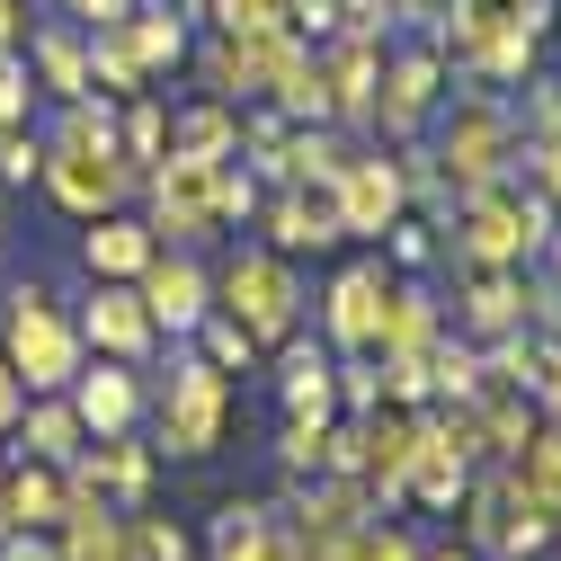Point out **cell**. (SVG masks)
Masks as SVG:
<instances>
[{"label":"cell","instance_id":"6da1fadb","mask_svg":"<svg viewBox=\"0 0 561 561\" xmlns=\"http://www.w3.org/2000/svg\"><path fill=\"white\" fill-rule=\"evenodd\" d=\"M0 357H10V375H19L27 392H72V375L90 366L81 321L54 304V286H45V276L10 286V312H0Z\"/></svg>","mask_w":561,"mask_h":561},{"label":"cell","instance_id":"7a4b0ae2","mask_svg":"<svg viewBox=\"0 0 561 561\" xmlns=\"http://www.w3.org/2000/svg\"><path fill=\"white\" fill-rule=\"evenodd\" d=\"M446 125H437V170H446V196H481V187H500V179H517V116H508V99L500 90H463V99H446L437 107Z\"/></svg>","mask_w":561,"mask_h":561},{"label":"cell","instance_id":"3957f363","mask_svg":"<svg viewBox=\"0 0 561 561\" xmlns=\"http://www.w3.org/2000/svg\"><path fill=\"white\" fill-rule=\"evenodd\" d=\"M215 312H232L259 347H286L304 330V276L286 250H241L224 276H215Z\"/></svg>","mask_w":561,"mask_h":561},{"label":"cell","instance_id":"277c9868","mask_svg":"<svg viewBox=\"0 0 561 561\" xmlns=\"http://www.w3.org/2000/svg\"><path fill=\"white\" fill-rule=\"evenodd\" d=\"M232 375L224 366H205L196 347L170 366V383H161V446L152 455H179V463H196V455H215L224 446V428H232Z\"/></svg>","mask_w":561,"mask_h":561},{"label":"cell","instance_id":"5b68a950","mask_svg":"<svg viewBox=\"0 0 561 561\" xmlns=\"http://www.w3.org/2000/svg\"><path fill=\"white\" fill-rule=\"evenodd\" d=\"M437 107H446V62H437V45H401V54H383L375 116H366V125H383V144H410V134L428 125Z\"/></svg>","mask_w":561,"mask_h":561},{"label":"cell","instance_id":"8992f818","mask_svg":"<svg viewBox=\"0 0 561 561\" xmlns=\"http://www.w3.org/2000/svg\"><path fill=\"white\" fill-rule=\"evenodd\" d=\"M295 54H304V36H286V27H267V36H224V27H215L196 62H205V90L241 107V99H267L276 72H286Z\"/></svg>","mask_w":561,"mask_h":561},{"label":"cell","instance_id":"52a82bcc","mask_svg":"<svg viewBox=\"0 0 561 561\" xmlns=\"http://www.w3.org/2000/svg\"><path fill=\"white\" fill-rule=\"evenodd\" d=\"M45 187H54V205L62 215H116V205H134L144 196V170H134L125 152H45V170H36Z\"/></svg>","mask_w":561,"mask_h":561},{"label":"cell","instance_id":"ba28073f","mask_svg":"<svg viewBox=\"0 0 561 561\" xmlns=\"http://www.w3.org/2000/svg\"><path fill=\"white\" fill-rule=\"evenodd\" d=\"M383 304H392V267L383 259H357V267H339L330 276V295H321V330L339 357H375V339H383Z\"/></svg>","mask_w":561,"mask_h":561},{"label":"cell","instance_id":"9c48e42d","mask_svg":"<svg viewBox=\"0 0 561 561\" xmlns=\"http://www.w3.org/2000/svg\"><path fill=\"white\" fill-rule=\"evenodd\" d=\"M383 54H392V36H357V27H330V36L312 45L321 90H330V125H366V116H375Z\"/></svg>","mask_w":561,"mask_h":561},{"label":"cell","instance_id":"30bf717a","mask_svg":"<svg viewBox=\"0 0 561 561\" xmlns=\"http://www.w3.org/2000/svg\"><path fill=\"white\" fill-rule=\"evenodd\" d=\"M330 205H339V232H357V241H383V232L410 215V196H401V170H392V152H347V170L330 179Z\"/></svg>","mask_w":561,"mask_h":561},{"label":"cell","instance_id":"8fae6325","mask_svg":"<svg viewBox=\"0 0 561 561\" xmlns=\"http://www.w3.org/2000/svg\"><path fill=\"white\" fill-rule=\"evenodd\" d=\"M81 347H90V357H125V366H144L152 347H161V330H152V312H144V295H134V286L99 276L90 304H81Z\"/></svg>","mask_w":561,"mask_h":561},{"label":"cell","instance_id":"7c38bea8","mask_svg":"<svg viewBox=\"0 0 561 561\" xmlns=\"http://www.w3.org/2000/svg\"><path fill=\"white\" fill-rule=\"evenodd\" d=\"M446 330H463L472 347L526 330V267H463V276H455V321H446Z\"/></svg>","mask_w":561,"mask_h":561},{"label":"cell","instance_id":"4fadbf2b","mask_svg":"<svg viewBox=\"0 0 561 561\" xmlns=\"http://www.w3.org/2000/svg\"><path fill=\"white\" fill-rule=\"evenodd\" d=\"M134 295H144L152 330H170V339H196V321L215 312V276H205L187 250H179V259H170V250H152V267L134 276Z\"/></svg>","mask_w":561,"mask_h":561},{"label":"cell","instance_id":"5bb4252c","mask_svg":"<svg viewBox=\"0 0 561 561\" xmlns=\"http://www.w3.org/2000/svg\"><path fill=\"white\" fill-rule=\"evenodd\" d=\"M196 561H295V535L276 517V500H224Z\"/></svg>","mask_w":561,"mask_h":561},{"label":"cell","instance_id":"9a60e30c","mask_svg":"<svg viewBox=\"0 0 561 561\" xmlns=\"http://www.w3.org/2000/svg\"><path fill=\"white\" fill-rule=\"evenodd\" d=\"M81 410V428L90 437H116V428H144V375H134L125 357H90L81 375H72V392H62Z\"/></svg>","mask_w":561,"mask_h":561},{"label":"cell","instance_id":"2e32d148","mask_svg":"<svg viewBox=\"0 0 561 561\" xmlns=\"http://www.w3.org/2000/svg\"><path fill=\"white\" fill-rule=\"evenodd\" d=\"M259 232H267V250H286V259H304V250H339V241H347L330 187H276V196L259 205Z\"/></svg>","mask_w":561,"mask_h":561},{"label":"cell","instance_id":"e0dca14e","mask_svg":"<svg viewBox=\"0 0 561 561\" xmlns=\"http://www.w3.org/2000/svg\"><path fill=\"white\" fill-rule=\"evenodd\" d=\"M99 490H107V500L116 508H152V481H161V455L144 446V437H134V428H116V437H90L81 455H72Z\"/></svg>","mask_w":561,"mask_h":561},{"label":"cell","instance_id":"ac0fdd59","mask_svg":"<svg viewBox=\"0 0 561 561\" xmlns=\"http://www.w3.org/2000/svg\"><path fill=\"white\" fill-rule=\"evenodd\" d=\"M330 375H339V347L295 330V339H286V357H276V410H286V419H339Z\"/></svg>","mask_w":561,"mask_h":561},{"label":"cell","instance_id":"d6986e66","mask_svg":"<svg viewBox=\"0 0 561 561\" xmlns=\"http://www.w3.org/2000/svg\"><path fill=\"white\" fill-rule=\"evenodd\" d=\"M508 490H517V508H535L552 535H561V419H535V437L500 463Z\"/></svg>","mask_w":561,"mask_h":561},{"label":"cell","instance_id":"ffe728a7","mask_svg":"<svg viewBox=\"0 0 561 561\" xmlns=\"http://www.w3.org/2000/svg\"><path fill=\"white\" fill-rule=\"evenodd\" d=\"M446 339V304L419 286V276H392V304H383V339H375V357H419L428 366V347Z\"/></svg>","mask_w":561,"mask_h":561},{"label":"cell","instance_id":"44dd1931","mask_svg":"<svg viewBox=\"0 0 561 561\" xmlns=\"http://www.w3.org/2000/svg\"><path fill=\"white\" fill-rule=\"evenodd\" d=\"M152 224L144 215H125V205H116V215H90V232H81V259H90V276H116V286H134V276H144L152 267Z\"/></svg>","mask_w":561,"mask_h":561},{"label":"cell","instance_id":"7402d4cb","mask_svg":"<svg viewBox=\"0 0 561 561\" xmlns=\"http://www.w3.org/2000/svg\"><path fill=\"white\" fill-rule=\"evenodd\" d=\"M90 446V428H81V410L62 401V392H27V410H19V455H36V463H72Z\"/></svg>","mask_w":561,"mask_h":561},{"label":"cell","instance_id":"603a6c76","mask_svg":"<svg viewBox=\"0 0 561 561\" xmlns=\"http://www.w3.org/2000/svg\"><path fill=\"white\" fill-rule=\"evenodd\" d=\"M0 517L54 535V526H62V472L36 463V455H10V472H0Z\"/></svg>","mask_w":561,"mask_h":561},{"label":"cell","instance_id":"cb8c5ba5","mask_svg":"<svg viewBox=\"0 0 561 561\" xmlns=\"http://www.w3.org/2000/svg\"><path fill=\"white\" fill-rule=\"evenodd\" d=\"M27 45H36V90L90 99V27H27Z\"/></svg>","mask_w":561,"mask_h":561},{"label":"cell","instance_id":"d4e9b609","mask_svg":"<svg viewBox=\"0 0 561 561\" xmlns=\"http://www.w3.org/2000/svg\"><path fill=\"white\" fill-rule=\"evenodd\" d=\"M116 36L134 45L144 72H179V62H187V19L179 10H152V0H134V10L116 19Z\"/></svg>","mask_w":561,"mask_h":561},{"label":"cell","instance_id":"484cf974","mask_svg":"<svg viewBox=\"0 0 561 561\" xmlns=\"http://www.w3.org/2000/svg\"><path fill=\"white\" fill-rule=\"evenodd\" d=\"M232 144H241V107H232V99H196V107H179V116H170V152L232 161Z\"/></svg>","mask_w":561,"mask_h":561},{"label":"cell","instance_id":"4316f807","mask_svg":"<svg viewBox=\"0 0 561 561\" xmlns=\"http://www.w3.org/2000/svg\"><path fill=\"white\" fill-rule=\"evenodd\" d=\"M347 134L339 125H295V144H286V187H330L339 170H347Z\"/></svg>","mask_w":561,"mask_h":561},{"label":"cell","instance_id":"83f0119b","mask_svg":"<svg viewBox=\"0 0 561 561\" xmlns=\"http://www.w3.org/2000/svg\"><path fill=\"white\" fill-rule=\"evenodd\" d=\"M116 152H125L134 170H152V161H170V107H161V90H144V99H125V116H116Z\"/></svg>","mask_w":561,"mask_h":561},{"label":"cell","instance_id":"f1b7e54d","mask_svg":"<svg viewBox=\"0 0 561 561\" xmlns=\"http://www.w3.org/2000/svg\"><path fill=\"white\" fill-rule=\"evenodd\" d=\"M90 90H99V99H144V90H152V72L134 62V45H125L116 27H90Z\"/></svg>","mask_w":561,"mask_h":561},{"label":"cell","instance_id":"f546056e","mask_svg":"<svg viewBox=\"0 0 561 561\" xmlns=\"http://www.w3.org/2000/svg\"><path fill=\"white\" fill-rule=\"evenodd\" d=\"M196 357H205V366H224V375H250V366L267 357V347H259V339H250L232 312H205V321H196Z\"/></svg>","mask_w":561,"mask_h":561},{"label":"cell","instance_id":"4dcf8cb0","mask_svg":"<svg viewBox=\"0 0 561 561\" xmlns=\"http://www.w3.org/2000/svg\"><path fill=\"white\" fill-rule=\"evenodd\" d=\"M472 383H481V347L446 330V339L428 347V401H472Z\"/></svg>","mask_w":561,"mask_h":561},{"label":"cell","instance_id":"1f68e13d","mask_svg":"<svg viewBox=\"0 0 561 561\" xmlns=\"http://www.w3.org/2000/svg\"><path fill=\"white\" fill-rule=\"evenodd\" d=\"M276 472L286 481L330 472V419H286V428H276Z\"/></svg>","mask_w":561,"mask_h":561},{"label":"cell","instance_id":"d6a6232c","mask_svg":"<svg viewBox=\"0 0 561 561\" xmlns=\"http://www.w3.org/2000/svg\"><path fill=\"white\" fill-rule=\"evenodd\" d=\"M330 392H339V410H347V419H366V410H383V357H339Z\"/></svg>","mask_w":561,"mask_h":561},{"label":"cell","instance_id":"836d02e7","mask_svg":"<svg viewBox=\"0 0 561 561\" xmlns=\"http://www.w3.org/2000/svg\"><path fill=\"white\" fill-rule=\"evenodd\" d=\"M232 224H259V179L241 161H215V232H232Z\"/></svg>","mask_w":561,"mask_h":561},{"label":"cell","instance_id":"e575fe53","mask_svg":"<svg viewBox=\"0 0 561 561\" xmlns=\"http://www.w3.org/2000/svg\"><path fill=\"white\" fill-rule=\"evenodd\" d=\"M205 19H215L224 36H267V27H286V0H215ZM286 36H295V27H286Z\"/></svg>","mask_w":561,"mask_h":561},{"label":"cell","instance_id":"d590c367","mask_svg":"<svg viewBox=\"0 0 561 561\" xmlns=\"http://www.w3.org/2000/svg\"><path fill=\"white\" fill-rule=\"evenodd\" d=\"M517 116V144H552L561 134V81H526V107H508Z\"/></svg>","mask_w":561,"mask_h":561},{"label":"cell","instance_id":"8d00e7d4","mask_svg":"<svg viewBox=\"0 0 561 561\" xmlns=\"http://www.w3.org/2000/svg\"><path fill=\"white\" fill-rule=\"evenodd\" d=\"M526 401L543 419H561V339H543V330H535V357H526Z\"/></svg>","mask_w":561,"mask_h":561},{"label":"cell","instance_id":"74e56055","mask_svg":"<svg viewBox=\"0 0 561 561\" xmlns=\"http://www.w3.org/2000/svg\"><path fill=\"white\" fill-rule=\"evenodd\" d=\"M36 170H45V134L10 125V134H0V187H27Z\"/></svg>","mask_w":561,"mask_h":561},{"label":"cell","instance_id":"f35d334b","mask_svg":"<svg viewBox=\"0 0 561 561\" xmlns=\"http://www.w3.org/2000/svg\"><path fill=\"white\" fill-rule=\"evenodd\" d=\"M419 552H428V543H419L410 526H392V517H375V526L357 535V561H419Z\"/></svg>","mask_w":561,"mask_h":561},{"label":"cell","instance_id":"ab89813d","mask_svg":"<svg viewBox=\"0 0 561 561\" xmlns=\"http://www.w3.org/2000/svg\"><path fill=\"white\" fill-rule=\"evenodd\" d=\"M383 250H392V267H428V259H437V241H428V224H419V215H401V224L383 232Z\"/></svg>","mask_w":561,"mask_h":561},{"label":"cell","instance_id":"60d3db41","mask_svg":"<svg viewBox=\"0 0 561 561\" xmlns=\"http://www.w3.org/2000/svg\"><path fill=\"white\" fill-rule=\"evenodd\" d=\"M286 27H295L304 45H321V36L339 27V0H286Z\"/></svg>","mask_w":561,"mask_h":561},{"label":"cell","instance_id":"b9f144b4","mask_svg":"<svg viewBox=\"0 0 561 561\" xmlns=\"http://www.w3.org/2000/svg\"><path fill=\"white\" fill-rule=\"evenodd\" d=\"M0 561H62V543L36 535V526H10V535H0Z\"/></svg>","mask_w":561,"mask_h":561},{"label":"cell","instance_id":"7bdbcfd3","mask_svg":"<svg viewBox=\"0 0 561 561\" xmlns=\"http://www.w3.org/2000/svg\"><path fill=\"white\" fill-rule=\"evenodd\" d=\"M19 410H27V383L10 375V357H0V437H10V428H19Z\"/></svg>","mask_w":561,"mask_h":561},{"label":"cell","instance_id":"ee69618b","mask_svg":"<svg viewBox=\"0 0 561 561\" xmlns=\"http://www.w3.org/2000/svg\"><path fill=\"white\" fill-rule=\"evenodd\" d=\"M0 54H27V0H0Z\"/></svg>","mask_w":561,"mask_h":561},{"label":"cell","instance_id":"f6af8a7d","mask_svg":"<svg viewBox=\"0 0 561 561\" xmlns=\"http://www.w3.org/2000/svg\"><path fill=\"white\" fill-rule=\"evenodd\" d=\"M125 10H134V0H72V19H81V27H116Z\"/></svg>","mask_w":561,"mask_h":561},{"label":"cell","instance_id":"bcb514c9","mask_svg":"<svg viewBox=\"0 0 561 561\" xmlns=\"http://www.w3.org/2000/svg\"><path fill=\"white\" fill-rule=\"evenodd\" d=\"M383 19L401 27V19H428V0H383Z\"/></svg>","mask_w":561,"mask_h":561},{"label":"cell","instance_id":"7dc6e473","mask_svg":"<svg viewBox=\"0 0 561 561\" xmlns=\"http://www.w3.org/2000/svg\"><path fill=\"white\" fill-rule=\"evenodd\" d=\"M419 561H481L472 543H437V552H419Z\"/></svg>","mask_w":561,"mask_h":561},{"label":"cell","instance_id":"c3c4849f","mask_svg":"<svg viewBox=\"0 0 561 561\" xmlns=\"http://www.w3.org/2000/svg\"><path fill=\"white\" fill-rule=\"evenodd\" d=\"M179 10H187V19H205V10H215V0H179Z\"/></svg>","mask_w":561,"mask_h":561},{"label":"cell","instance_id":"681fc988","mask_svg":"<svg viewBox=\"0 0 561 561\" xmlns=\"http://www.w3.org/2000/svg\"><path fill=\"white\" fill-rule=\"evenodd\" d=\"M552 259H561V232H552Z\"/></svg>","mask_w":561,"mask_h":561},{"label":"cell","instance_id":"f907efd6","mask_svg":"<svg viewBox=\"0 0 561 561\" xmlns=\"http://www.w3.org/2000/svg\"><path fill=\"white\" fill-rule=\"evenodd\" d=\"M0 535H10V517H0Z\"/></svg>","mask_w":561,"mask_h":561},{"label":"cell","instance_id":"816d5d0a","mask_svg":"<svg viewBox=\"0 0 561 561\" xmlns=\"http://www.w3.org/2000/svg\"><path fill=\"white\" fill-rule=\"evenodd\" d=\"M0 276H10V267H0Z\"/></svg>","mask_w":561,"mask_h":561}]
</instances>
